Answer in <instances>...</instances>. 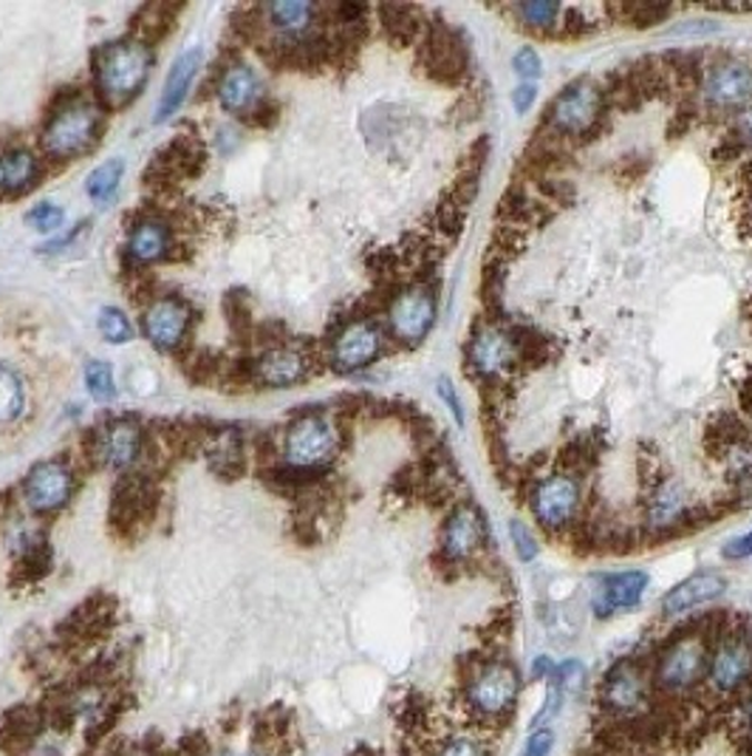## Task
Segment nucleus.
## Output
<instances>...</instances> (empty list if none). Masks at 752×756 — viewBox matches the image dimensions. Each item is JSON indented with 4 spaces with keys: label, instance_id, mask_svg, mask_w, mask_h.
<instances>
[{
    "label": "nucleus",
    "instance_id": "nucleus-18",
    "mask_svg": "<svg viewBox=\"0 0 752 756\" xmlns=\"http://www.w3.org/2000/svg\"><path fill=\"white\" fill-rule=\"evenodd\" d=\"M424 66L442 82H459L470 69L467 46L450 26H433L424 38Z\"/></svg>",
    "mask_w": 752,
    "mask_h": 756
},
{
    "label": "nucleus",
    "instance_id": "nucleus-3",
    "mask_svg": "<svg viewBox=\"0 0 752 756\" xmlns=\"http://www.w3.org/2000/svg\"><path fill=\"white\" fill-rule=\"evenodd\" d=\"M752 686V635L744 624L724 626L713 638L708 660V688L715 700H739Z\"/></svg>",
    "mask_w": 752,
    "mask_h": 756
},
{
    "label": "nucleus",
    "instance_id": "nucleus-37",
    "mask_svg": "<svg viewBox=\"0 0 752 756\" xmlns=\"http://www.w3.org/2000/svg\"><path fill=\"white\" fill-rule=\"evenodd\" d=\"M62 219H66V213H62L57 205H51V201H43V205H38L34 210H29V216H26L29 227H34V230L40 232L57 230V227L62 225Z\"/></svg>",
    "mask_w": 752,
    "mask_h": 756
},
{
    "label": "nucleus",
    "instance_id": "nucleus-25",
    "mask_svg": "<svg viewBox=\"0 0 752 756\" xmlns=\"http://www.w3.org/2000/svg\"><path fill=\"white\" fill-rule=\"evenodd\" d=\"M507 12L529 29V32L549 34V38H558L560 20H563V7L558 3H549V0H529V3H515V7H507Z\"/></svg>",
    "mask_w": 752,
    "mask_h": 756
},
{
    "label": "nucleus",
    "instance_id": "nucleus-45",
    "mask_svg": "<svg viewBox=\"0 0 752 756\" xmlns=\"http://www.w3.org/2000/svg\"><path fill=\"white\" fill-rule=\"evenodd\" d=\"M552 672H554V660H549V657H538V660L532 663V680L547 683L549 677H552Z\"/></svg>",
    "mask_w": 752,
    "mask_h": 756
},
{
    "label": "nucleus",
    "instance_id": "nucleus-43",
    "mask_svg": "<svg viewBox=\"0 0 752 756\" xmlns=\"http://www.w3.org/2000/svg\"><path fill=\"white\" fill-rule=\"evenodd\" d=\"M735 719L744 728L746 734H752V686L746 688L744 694L739 697V706H735Z\"/></svg>",
    "mask_w": 752,
    "mask_h": 756
},
{
    "label": "nucleus",
    "instance_id": "nucleus-46",
    "mask_svg": "<svg viewBox=\"0 0 752 756\" xmlns=\"http://www.w3.org/2000/svg\"><path fill=\"white\" fill-rule=\"evenodd\" d=\"M439 391H442V397H444V400H448V406L453 408V417L459 419V422H461V419H464V414H461V402L455 400V395H453V386H450L448 380H442V386H439Z\"/></svg>",
    "mask_w": 752,
    "mask_h": 756
},
{
    "label": "nucleus",
    "instance_id": "nucleus-39",
    "mask_svg": "<svg viewBox=\"0 0 752 756\" xmlns=\"http://www.w3.org/2000/svg\"><path fill=\"white\" fill-rule=\"evenodd\" d=\"M728 139L735 145V148L744 150V153L746 150H752V106H746L744 111L735 113L733 122H730Z\"/></svg>",
    "mask_w": 752,
    "mask_h": 756
},
{
    "label": "nucleus",
    "instance_id": "nucleus-41",
    "mask_svg": "<svg viewBox=\"0 0 752 756\" xmlns=\"http://www.w3.org/2000/svg\"><path fill=\"white\" fill-rule=\"evenodd\" d=\"M722 556L728 558V561H746V558H752V530L724 544Z\"/></svg>",
    "mask_w": 752,
    "mask_h": 756
},
{
    "label": "nucleus",
    "instance_id": "nucleus-12",
    "mask_svg": "<svg viewBox=\"0 0 752 756\" xmlns=\"http://www.w3.org/2000/svg\"><path fill=\"white\" fill-rule=\"evenodd\" d=\"M97 128H100V111L93 108V102L80 100V97L69 100L49 119V126H46V150H49L51 157L60 159L80 157V153H86L91 148Z\"/></svg>",
    "mask_w": 752,
    "mask_h": 756
},
{
    "label": "nucleus",
    "instance_id": "nucleus-11",
    "mask_svg": "<svg viewBox=\"0 0 752 756\" xmlns=\"http://www.w3.org/2000/svg\"><path fill=\"white\" fill-rule=\"evenodd\" d=\"M487 541H490V530H487L484 510L473 501H459L442 525L439 558L448 567H467L479 561Z\"/></svg>",
    "mask_w": 752,
    "mask_h": 756
},
{
    "label": "nucleus",
    "instance_id": "nucleus-32",
    "mask_svg": "<svg viewBox=\"0 0 752 756\" xmlns=\"http://www.w3.org/2000/svg\"><path fill=\"white\" fill-rule=\"evenodd\" d=\"M122 170L124 165L119 162V159H113V162H106L102 168L93 170L91 176H88V196H91L93 201H106L111 199V193L117 190L119 179H122Z\"/></svg>",
    "mask_w": 752,
    "mask_h": 756
},
{
    "label": "nucleus",
    "instance_id": "nucleus-17",
    "mask_svg": "<svg viewBox=\"0 0 752 756\" xmlns=\"http://www.w3.org/2000/svg\"><path fill=\"white\" fill-rule=\"evenodd\" d=\"M648 587H651V576H648L645 569L611 573V576L600 578L598 593H594V600H591V609L603 620L616 613H629V609L640 607Z\"/></svg>",
    "mask_w": 752,
    "mask_h": 756
},
{
    "label": "nucleus",
    "instance_id": "nucleus-35",
    "mask_svg": "<svg viewBox=\"0 0 752 756\" xmlns=\"http://www.w3.org/2000/svg\"><path fill=\"white\" fill-rule=\"evenodd\" d=\"M510 538H512V544H515V553L523 564L535 561L541 547H538V538L532 536V530H529L523 521H518V519L510 521Z\"/></svg>",
    "mask_w": 752,
    "mask_h": 756
},
{
    "label": "nucleus",
    "instance_id": "nucleus-2",
    "mask_svg": "<svg viewBox=\"0 0 752 756\" xmlns=\"http://www.w3.org/2000/svg\"><path fill=\"white\" fill-rule=\"evenodd\" d=\"M521 692V672L501 655H473V663L461 669V708L473 732L487 739L504 732V719L515 714Z\"/></svg>",
    "mask_w": 752,
    "mask_h": 756
},
{
    "label": "nucleus",
    "instance_id": "nucleus-38",
    "mask_svg": "<svg viewBox=\"0 0 752 756\" xmlns=\"http://www.w3.org/2000/svg\"><path fill=\"white\" fill-rule=\"evenodd\" d=\"M512 69H515V74L521 77L523 82H535L538 77H541L543 63L532 46H523V49L512 57Z\"/></svg>",
    "mask_w": 752,
    "mask_h": 756
},
{
    "label": "nucleus",
    "instance_id": "nucleus-15",
    "mask_svg": "<svg viewBox=\"0 0 752 756\" xmlns=\"http://www.w3.org/2000/svg\"><path fill=\"white\" fill-rule=\"evenodd\" d=\"M382 355V331L371 320H351L337 331L331 344V362L337 371H360Z\"/></svg>",
    "mask_w": 752,
    "mask_h": 756
},
{
    "label": "nucleus",
    "instance_id": "nucleus-26",
    "mask_svg": "<svg viewBox=\"0 0 752 756\" xmlns=\"http://www.w3.org/2000/svg\"><path fill=\"white\" fill-rule=\"evenodd\" d=\"M269 20L280 34H303L314 18H318V7L314 3H303V0H283V3H272L267 9Z\"/></svg>",
    "mask_w": 752,
    "mask_h": 756
},
{
    "label": "nucleus",
    "instance_id": "nucleus-28",
    "mask_svg": "<svg viewBox=\"0 0 752 756\" xmlns=\"http://www.w3.org/2000/svg\"><path fill=\"white\" fill-rule=\"evenodd\" d=\"M128 250L137 261L150 263L156 258H162L168 250V230L156 221H144L137 230L131 232V241H128Z\"/></svg>",
    "mask_w": 752,
    "mask_h": 756
},
{
    "label": "nucleus",
    "instance_id": "nucleus-31",
    "mask_svg": "<svg viewBox=\"0 0 752 756\" xmlns=\"http://www.w3.org/2000/svg\"><path fill=\"white\" fill-rule=\"evenodd\" d=\"M23 411V382L14 371L0 366V422H12Z\"/></svg>",
    "mask_w": 752,
    "mask_h": 756
},
{
    "label": "nucleus",
    "instance_id": "nucleus-4",
    "mask_svg": "<svg viewBox=\"0 0 752 756\" xmlns=\"http://www.w3.org/2000/svg\"><path fill=\"white\" fill-rule=\"evenodd\" d=\"M521 369L515 329L510 320L484 318L467 344V371L484 386H504Z\"/></svg>",
    "mask_w": 752,
    "mask_h": 756
},
{
    "label": "nucleus",
    "instance_id": "nucleus-9",
    "mask_svg": "<svg viewBox=\"0 0 752 756\" xmlns=\"http://www.w3.org/2000/svg\"><path fill=\"white\" fill-rule=\"evenodd\" d=\"M713 513L702 510L691 501V494L679 479L662 476L651 490H648L645 510H642V527L651 538H665L673 533H682L684 527L696 521V525H710Z\"/></svg>",
    "mask_w": 752,
    "mask_h": 756
},
{
    "label": "nucleus",
    "instance_id": "nucleus-1",
    "mask_svg": "<svg viewBox=\"0 0 752 756\" xmlns=\"http://www.w3.org/2000/svg\"><path fill=\"white\" fill-rule=\"evenodd\" d=\"M730 618H704L668 635L653 651L651 669L653 697L668 703H688L704 692L710 646Z\"/></svg>",
    "mask_w": 752,
    "mask_h": 756
},
{
    "label": "nucleus",
    "instance_id": "nucleus-22",
    "mask_svg": "<svg viewBox=\"0 0 752 756\" xmlns=\"http://www.w3.org/2000/svg\"><path fill=\"white\" fill-rule=\"evenodd\" d=\"M139 442H142V431H139L137 422L131 419H122V422H113L102 431L100 437V457L102 462L111 465V468H124L139 457Z\"/></svg>",
    "mask_w": 752,
    "mask_h": 756
},
{
    "label": "nucleus",
    "instance_id": "nucleus-16",
    "mask_svg": "<svg viewBox=\"0 0 752 756\" xmlns=\"http://www.w3.org/2000/svg\"><path fill=\"white\" fill-rule=\"evenodd\" d=\"M724 593H728V578L719 569H699L662 595L660 609L665 618H682L719 600Z\"/></svg>",
    "mask_w": 752,
    "mask_h": 756
},
{
    "label": "nucleus",
    "instance_id": "nucleus-21",
    "mask_svg": "<svg viewBox=\"0 0 752 756\" xmlns=\"http://www.w3.org/2000/svg\"><path fill=\"white\" fill-rule=\"evenodd\" d=\"M199 69H201V49H187L184 54L176 60L173 69H170V74H168V82H164L162 100H159V111H156V122H164V119H170L176 111H179L187 91H190V86H193L195 74H199Z\"/></svg>",
    "mask_w": 752,
    "mask_h": 756
},
{
    "label": "nucleus",
    "instance_id": "nucleus-44",
    "mask_svg": "<svg viewBox=\"0 0 752 756\" xmlns=\"http://www.w3.org/2000/svg\"><path fill=\"white\" fill-rule=\"evenodd\" d=\"M207 756H272L267 745H252V748H227V750H210Z\"/></svg>",
    "mask_w": 752,
    "mask_h": 756
},
{
    "label": "nucleus",
    "instance_id": "nucleus-19",
    "mask_svg": "<svg viewBox=\"0 0 752 756\" xmlns=\"http://www.w3.org/2000/svg\"><path fill=\"white\" fill-rule=\"evenodd\" d=\"M74 488V476L62 462H43L31 470L29 479H26V501H29L31 510L49 513L57 510L60 505H66Z\"/></svg>",
    "mask_w": 752,
    "mask_h": 756
},
{
    "label": "nucleus",
    "instance_id": "nucleus-29",
    "mask_svg": "<svg viewBox=\"0 0 752 756\" xmlns=\"http://www.w3.org/2000/svg\"><path fill=\"white\" fill-rule=\"evenodd\" d=\"M38 173V162L29 150H9L0 157V190H23Z\"/></svg>",
    "mask_w": 752,
    "mask_h": 756
},
{
    "label": "nucleus",
    "instance_id": "nucleus-47",
    "mask_svg": "<svg viewBox=\"0 0 752 756\" xmlns=\"http://www.w3.org/2000/svg\"><path fill=\"white\" fill-rule=\"evenodd\" d=\"M746 417H750V419H746V422H750V428H752V406L746 408Z\"/></svg>",
    "mask_w": 752,
    "mask_h": 756
},
{
    "label": "nucleus",
    "instance_id": "nucleus-27",
    "mask_svg": "<svg viewBox=\"0 0 752 756\" xmlns=\"http://www.w3.org/2000/svg\"><path fill=\"white\" fill-rule=\"evenodd\" d=\"M492 739L481 737L475 732H453L448 737H439L424 756H495L492 754Z\"/></svg>",
    "mask_w": 752,
    "mask_h": 756
},
{
    "label": "nucleus",
    "instance_id": "nucleus-8",
    "mask_svg": "<svg viewBox=\"0 0 752 756\" xmlns=\"http://www.w3.org/2000/svg\"><path fill=\"white\" fill-rule=\"evenodd\" d=\"M529 507L535 516L538 525L552 536L578 530L580 516H583V488L580 479L572 474H552L541 479L527 490Z\"/></svg>",
    "mask_w": 752,
    "mask_h": 756
},
{
    "label": "nucleus",
    "instance_id": "nucleus-36",
    "mask_svg": "<svg viewBox=\"0 0 752 756\" xmlns=\"http://www.w3.org/2000/svg\"><path fill=\"white\" fill-rule=\"evenodd\" d=\"M554 743H558V734L552 725H541V728H532L518 756H552Z\"/></svg>",
    "mask_w": 752,
    "mask_h": 756
},
{
    "label": "nucleus",
    "instance_id": "nucleus-7",
    "mask_svg": "<svg viewBox=\"0 0 752 756\" xmlns=\"http://www.w3.org/2000/svg\"><path fill=\"white\" fill-rule=\"evenodd\" d=\"M699 102L710 117H735L752 106V63L741 57H715L704 63Z\"/></svg>",
    "mask_w": 752,
    "mask_h": 756
},
{
    "label": "nucleus",
    "instance_id": "nucleus-30",
    "mask_svg": "<svg viewBox=\"0 0 752 756\" xmlns=\"http://www.w3.org/2000/svg\"><path fill=\"white\" fill-rule=\"evenodd\" d=\"M671 12L673 7H662V3H616V7H605V14H616L622 23L636 26V29H651V26L671 18Z\"/></svg>",
    "mask_w": 752,
    "mask_h": 756
},
{
    "label": "nucleus",
    "instance_id": "nucleus-23",
    "mask_svg": "<svg viewBox=\"0 0 752 756\" xmlns=\"http://www.w3.org/2000/svg\"><path fill=\"white\" fill-rule=\"evenodd\" d=\"M305 357L300 355L298 349H289V346H280V349L267 351L258 362V371H261V380L269 382V386L287 388L294 386V382L303 380L305 375Z\"/></svg>",
    "mask_w": 752,
    "mask_h": 756
},
{
    "label": "nucleus",
    "instance_id": "nucleus-42",
    "mask_svg": "<svg viewBox=\"0 0 752 756\" xmlns=\"http://www.w3.org/2000/svg\"><path fill=\"white\" fill-rule=\"evenodd\" d=\"M535 97H538L535 82H521V86L515 88V94H512V102H515V111L518 113H527L529 108H532V102H535Z\"/></svg>",
    "mask_w": 752,
    "mask_h": 756
},
{
    "label": "nucleus",
    "instance_id": "nucleus-24",
    "mask_svg": "<svg viewBox=\"0 0 752 756\" xmlns=\"http://www.w3.org/2000/svg\"><path fill=\"white\" fill-rule=\"evenodd\" d=\"M258 94H261V80H258V74L249 66H235V69L227 71L221 91H218L221 106L232 113L247 111V108L255 106Z\"/></svg>",
    "mask_w": 752,
    "mask_h": 756
},
{
    "label": "nucleus",
    "instance_id": "nucleus-5",
    "mask_svg": "<svg viewBox=\"0 0 752 756\" xmlns=\"http://www.w3.org/2000/svg\"><path fill=\"white\" fill-rule=\"evenodd\" d=\"M605 113H609V108H605L603 88L589 77H580L554 97L552 106L547 108V117H543V128L563 142L591 139L598 133Z\"/></svg>",
    "mask_w": 752,
    "mask_h": 756
},
{
    "label": "nucleus",
    "instance_id": "nucleus-6",
    "mask_svg": "<svg viewBox=\"0 0 752 756\" xmlns=\"http://www.w3.org/2000/svg\"><path fill=\"white\" fill-rule=\"evenodd\" d=\"M600 717L634 719L653 708V683L648 663L640 657H622L611 663L598 688Z\"/></svg>",
    "mask_w": 752,
    "mask_h": 756
},
{
    "label": "nucleus",
    "instance_id": "nucleus-33",
    "mask_svg": "<svg viewBox=\"0 0 752 756\" xmlns=\"http://www.w3.org/2000/svg\"><path fill=\"white\" fill-rule=\"evenodd\" d=\"M86 386H88V395L93 397V400L100 402H108L113 397V371L108 362L102 360H93L86 366Z\"/></svg>",
    "mask_w": 752,
    "mask_h": 756
},
{
    "label": "nucleus",
    "instance_id": "nucleus-40",
    "mask_svg": "<svg viewBox=\"0 0 752 756\" xmlns=\"http://www.w3.org/2000/svg\"><path fill=\"white\" fill-rule=\"evenodd\" d=\"M739 188H741V227L752 230V159H746V162L741 165Z\"/></svg>",
    "mask_w": 752,
    "mask_h": 756
},
{
    "label": "nucleus",
    "instance_id": "nucleus-10",
    "mask_svg": "<svg viewBox=\"0 0 752 756\" xmlns=\"http://www.w3.org/2000/svg\"><path fill=\"white\" fill-rule=\"evenodd\" d=\"M150 71V49L139 40H122L108 49H102L100 60H97V80H100V91L113 102L122 106L131 97L139 94V88L144 86Z\"/></svg>",
    "mask_w": 752,
    "mask_h": 756
},
{
    "label": "nucleus",
    "instance_id": "nucleus-34",
    "mask_svg": "<svg viewBox=\"0 0 752 756\" xmlns=\"http://www.w3.org/2000/svg\"><path fill=\"white\" fill-rule=\"evenodd\" d=\"M100 331L102 338L108 340V344H128V340L133 338V326L131 320L124 318V312H119V309H102L100 312Z\"/></svg>",
    "mask_w": 752,
    "mask_h": 756
},
{
    "label": "nucleus",
    "instance_id": "nucleus-13",
    "mask_svg": "<svg viewBox=\"0 0 752 756\" xmlns=\"http://www.w3.org/2000/svg\"><path fill=\"white\" fill-rule=\"evenodd\" d=\"M439 315V300L428 284H408L393 295L388 307V326L391 335L404 346H419L430 335Z\"/></svg>",
    "mask_w": 752,
    "mask_h": 756
},
{
    "label": "nucleus",
    "instance_id": "nucleus-20",
    "mask_svg": "<svg viewBox=\"0 0 752 756\" xmlns=\"http://www.w3.org/2000/svg\"><path fill=\"white\" fill-rule=\"evenodd\" d=\"M187 326H190V312L181 300L176 298H162L150 304V309L144 312V335L153 346L159 349H173L184 338Z\"/></svg>",
    "mask_w": 752,
    "mask_h": 756
},
{
    "label": "nucleus",
    "instance_id": "nucleus-14",
    "mask_svg": "<svg viewBox=\"0 0 752 756\" xmlns=\"http://www.w3.org/2000/svg\"><path fill=\"white\" fill-rule=\"evenodd\" d=\"M340 434L337 426L323 414H305L289 428L287 434V459L292 468H320L337 454Z\"/></svg>",
    "mask_w": 752,
    "mask_h": 756
}]
</instances>
